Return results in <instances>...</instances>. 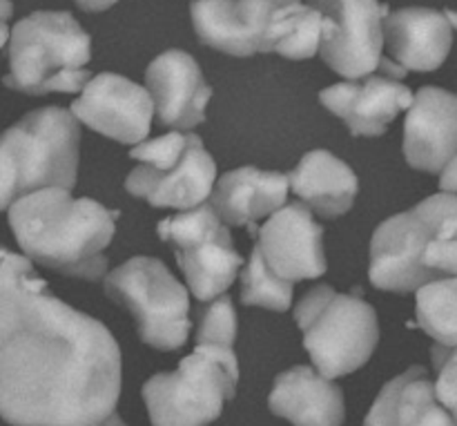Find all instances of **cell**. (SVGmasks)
Instances as JSON below:
<instances>
[{
  "instance_id": "cell-3",
  "label": "cell",
  "mask_w": 457,
  "mask_h": 426,
  "mask_svg": "<svg viewBox=\"0 0 457 426\" xmlns=\"http://www.w3.org/2000/svg\"><path fill=\"white\" fill-rule=\"evenodd\" d=\"M369 275L379 290L391 293L457 277V195H433L386 219L370 241Z\"/></svg>"
},
{
  "instance_id": "cell-17",
  "label": "cell",
  "mask_w": 457,
  "mask_h": 426,
  "mask_svg": "<svg viewBox=\"0 0 457 426\" xmlns=\"http://www.w3.org/2000/svg\"><path fill=\"white\" fill-rule=\"evenodd\" d=\"M147 92L159 121L174 129H190L205 121L212 88L205 83L199 63L181 49H168L145 71Z\"/></svg>"
},
{
  "instance_id": "cell-9",
  "label": "cell",
  "mask_w": 457,
  "mask_h": 426,
  "mask_svg": "<svg viewBox=\"0 0 457 426\" xmlns=\"http://www.w3.org/2000/svg\"><path fill=\"white\" fill-rule=\"evenodd\" d=\"M138 168L125 181L129 195L156 208L192 210L212 195L217 165L196 134L170 132L129 152Z\"/></svg>"
},
{
  "instance_id": "cell-25",
  "label": "cell",
  "mask_w": 457,
  "mask_h": 426,
  "mask_svg": "<svg viewBox=\"0 0 457 426\" xmlns=\"http://www.w3.org/2000/svg\"><path fill=\"white\" fill-rule=\"evenodd\" d=\"M237 338V315L230 297H221L208 302L201 308L199 324H196V344L199 347H228L232 348Z\"/></svg>"
},
{
  "instance_id": "cell-1",
  "label": "cell",
  "mask_w": 457,
  "mask_h": 426,
  "mask_svg": "<svg viewBox=\"0 0 457 426\" xmlns=\"http://www.w3.org/2000/svg\"><path fill=\"white\" fill-rule=\"evenodd\" d=\"M120 348L94 317L52 295L0 246V418L12 426H96L116 413Z\"/></svg>"
},
{
  "instance_id": "cell-11",
  "label": "cell",
  "mask_w": 457,
  "mask_h": 426,
  "mask_svg": "<svg viewBox=\"0 0 457 426\" xmlns=\"http://www.w3.org/2000/svg\"><path fill=\"white\" fill-rule=\"evenodd\" d=\"M156 230L161 239L174 244V257L199 302L221 297L244 266V257L235 250L230 232L212 205L183 210L163 219Z\"/></svg>"
},
{
  "instance_id": "cell-8",
  "label": "cell",
  "mask_w": 457,
  "mask_h": 426,
  "mask_svg": "<svg viewBox=\"0 0 457 426\" xmlns=\"http://www.w3.org/2000/svg\"><path fill=\"white\" fill-rule=\"evenodd\" d=\"M239 364L228 347H199L174 373H159L143 387L152 426H208L235 397Z\"/></svg>"
},
{
  "instance_id": "cell-26",
  "label": "cell",
  "mask_w": 457,
  "mask_h": 426,
  "mask_svg": "<svg viewBox=\"0 0 457 426\" xmlns=\"http://www.w3.org/2000/svg\"><path fill=\"white\" fill-rule=\"evenodd\" d=\"M433 366H436L437 400L455 415L457 420V347H433Z\"/></svg>"
},
{
  "instance_id": "cell-10",
  "label": "cell",
  "mask_w": 457,
  "mask_h": 426,
  "mask_svg": "<svg viewBox=\"0 0 457 426\" xmlns=\"http://www.w3.org/2000/svg\"><path fill=\"white\" fill-rule=\"evenodd\" d=\"M105 293L128 308L138 335L159 351H177L192 330L190 297L163 262L134 257L105 277Z\"/></svg>"
},
{
  "instance_id": "cell-5",
  "label": "cell",
  "mask_w": 457,
  "mask_h": 426,
  "mask_svg": "<svg viewBox=\"0 0 457 426\" xmlns=\"http://www.w3.org/2000/svg\"><path fill=\"white\" fill-rule=\"evenodd\" d=\"M79 119L40 107L0 134V210L45 188L71 190L79 172Z\"/></svg>"
},
{
  "instance_id": "cell-6",
  "label": "cell",
  "mask_w": 457,
  "mask_h": 426,
  "mask_svg": "<svg viewBox=\"0 0 457 426\" xmlns=\"http://www.w3.org/2000/svg\"><path fill=\"white\" fill-rule=\"evenodd\" d=\"M89 58L92 40L70 12H34L13 25L3 83L31 96L83 92Z\"/></svg>"
},
{
  "instance_id": "cell-2",
  "label": "cell",
  "mask_w": 457,
  "mask_h": 426,
  "mask_svg": "<svg viewBox=\"0 0 457 426\" xmlns=\"http://www.w3.org/2000/svg\"><path fill=\"white\" fill-rule=\"evenodd\" d=\"M116 217V210L62 188L31 192L9 208V226L29 262L89 281L105 275Z\"/></svg>"
},
{
  "instance_id": "cell-27",
  "label": "cell",
  "mask_w": 457,
  "mask_h": 426,
  "mask_svg": "<svg viewBox=\"0 0 457 426\" xmlns=\"http://www.w3.org/2000/svg\"><path fill=\"white\" fill-rule=\"evenodd\" d=\"M440 188L442 192H451V195H457V156L442 170L440 177Z\"/></svg>"
},
{
  "instance_id": "cell-31",
  "label": "cell",
  "mask_w": 457,
  "mask_h": 426,
  "mask_svg": "<svg viewBox=\"0 0 457 426\" xmlns=\"http://www.w3.org/2000/svg\"><path fill=\"white\" fill-rule=\"evenodd\" d=\"M446 16H449L451 25H453V29L457 31V12H451V9H446Z\"/></svg>"
},
{
  "instance_id": "cell-14",
  "label": "cell",
  "mask_w": 457,
  "mask_h": 426,
  "mask_svg": "<svg viewBox=\"0 0 457 426\" xmlns=\"http://www.w3.org/2000/svg\"><path fill=\"white\" fill-rule=\"evenodd\" d=\"M259 250L286 281L317 280L326 272L321 228L306 204H288L257 228Z\"/></svg>"
},
{
  "instance_id": "cell-28",
  "label": "cell",
  "mask_w": 457,
  "mask_h": 426,
  "mask_svg": "<svg viewBox=\"0 0 457 426\" xmlns=\"http://www.w3.org/2000/svg\"><path fill=\"white\" fill-rule=\"evenodd\" d=\"M12 13H13V4L9 3V0H0V49H3V45L7 43V38L12 36V31H9L7 27Z\"/></svg>"
},
{
  "instance_id": "cell-30",
  "label": "cell",
  "mask_w": 457,
  "mask_h": 426,
  "mask_svg": "<svg viewBox=\"0 0 457 426\" xmlns=\"http://www.w3.org/2000/svg\"><path fill=\"white\" fill-rule=\"evenodd\" d=\"M96 426H125V422H123V420H120L119 413H114V415H112V418H107L105 422H101V424H96Z\"/></svg>"
},
{
  "instance_id": "cell-12",
  "label": "cell",
  "mask_w": 457,
  "mask_h": 426,
  "mask_svg": "<svg viewBox=\"0 0 457 426\" xmlns=\"http://www.w3.org/2000/svg\"><path fill=\"white\" fill-rule=\"evenodd\" d=\"M308 4L324 16L320 54L337 74L360 80L379 70L388 4L378 0H308Z\"/></svg>"
},
{
  "instance_id": "cell-13",
  "label": "cell",
  "mask_w": 457,
  "mask_h": 426,
  "mask_svg": "<svg viewBox=\"0 0 457 426\" xmlns=\"http://www.w3.org/2000/svg\"><path fill=\"white\" fill-rule=\"evenodd\" d=\"M71 114L119 143H143L150 134L154 101L150 92L119 74H98L71 103Z\"/></svg>"
},
{
  "instance_id": "cell-24",
  "label": "cell",
  "mask_w": 457,
  "mask_h": 426,
  "mask_svg": "<svg viewBox=\"0 0 457 426\" xmlns=\"http://www.w3.org/2000/svg\"><path fill=\"white\" fill-rule=\"evenodd\" d=\"M241 299L245 306H263L268 311H286L293 302V281L277 275L254 246L248 266L241 272Z\"/></svg>"
},
{
  "instance_id": "cell-15",
  "label": "cell",
  "mask_w": 457,
  "mask_h": 426,
  "mask_svg": "<svg viewBox=\"0 0 457 426\" xmlns=\"http://www.w3.org/2000/svg\"><path fill=\"white\" fill-rule=\"evenodd\" d=\"M413 98L411 89L386 71L330 85L320 94L321 105L339 116L355 137H382L402 110H411Z\"/></svg>"
},
{
  "instance_id": "cell-23",
  "label": "cell",
  "mask_w": 457,
  "mask_h": 426,
  "mask_svg": "<svg viewBox=\"0 0 457 426\" xmlns=\"http://www.w3.org/2000/svg\"><path fill=\"white\" fill-rule=\"evenodd\" d=\"M420 329L436 339L437 347H457V277L437 280L418 290L415 306Z\"/></svg>"
},
{
  "instance_id": "cell-21",
  "label": "cell",
  "mask_w": 457,
  "mask_h": 426,
  "mask_svg": "<svg viewBox=\"0 0 457 426\" xmlns=\"http://www.w3.org/2000/svg\"><path fill=\"white\" fill-rule=\"evenodd\" d=\"M364 426H457V420L437 400L431 375L413 366L382 388Z\"/></svg>"
},
{
  "instance_id": "cell-18",
  "label": "cell",
  "mask_w": 457,
  "mask_h": 426,
  "mask_svg": "<svg viewBox=\"0 0 457 426\" xmlns=\"http://www.w3.org/2000/svg\"><path fill=\"white\" fill-rule=\"evenodd\" d=\"M453 25L446 12L404 7L384 18L388 58L406 71H433L446 61L453 45Z\"/></svg>"
},
{
  "instance_id": "cell-16",
  "label": "cell",
  "mask_w": 457,
  "mask_h": 426,
  "mask_svg": "<svg viewBox=\"0 0 457 426\" xmlns=\"http://www.w3.org/2000/svg\"><path fill=\"white\" fill-rule=\"evenodd\" d=\"M404 156L411 168L442 172L457 156V94L422 88L404 121Z\"/></svg>"
},
{
  "instance_id": "cell-22",
  "label": "cell",
  "mask_w": 457,
  "mask_h": 426,
  "mask_svg": "<svg viewBox=\"0 0 457 426\" xmlns=\"http://www.w3.org/2000/svg\"><path fill=\"white\" fill-rule=\"evenodd\" d=\"M295 195L324 217L348 213L357 196V177L328 150H312L288 174Z\"/></svg>"
},
{
  "instance_id": "cell-20",
  "label": "cell",
  "mask_w": 457,
  "mask_h": 426,
  "mask_svg": "<svg viewBox=\"0 0 457 426\" xmlns=\"http://www.w3.org/2000/svg\"><path fill=\"white\" fill-rule=\"evenodd\" d=\"M288 186V174L239 168L219 179L210 205L226 226L250 228L257 219L270 217L284 208Z\"/></svg>"
},
{
  "instance_id": "cell-4",
  "label": "cell",
  "mask_w": 457,
  "mask_h": 426,
  "mask_svg": "<svg viewBox=\"0 0 457 426\" xmlns=\"http://www.w3.org/2000/svg\"><path fill=\"white\" fill-rule=\"evenodd\" d=\"M190 13L201 43L230 56L302 61L321 47L324 16L302 0H192Z\"/></svg>"
},
{
  "instance_id": "cell-7",
  "label": "cell",
  "mask_w": 457,
  "mask_h": 426,
  "mask_svg": "<svg viewBox=\"0 0 457 426\" xmlns=\"http://www.w3.org/2000/svg\"><path fill=\"white\" fill-rule=\"evenodd\" d=\"M295 320L303 330V347L312 364L328 380L355 373L378 347L373 308L357 295L335 293L330 286L308 290L295 308Z\"/></svg>"
},
{
  "instance_id": "cell-19",
  "label": "cell",
  "mask_w": 457,
  "mask_h": 426,
  "mask_svg": "<svg viewBox=\"0 0 457 426\" xmlns=\"http://www.w3.org/2000/svg\"><path fill=\"white\" fill-rule=\"evenodd\" d=\"M268 406L295 426H342L344 396L337 384L308 366H295L275 380Z\"/></svg>"
},
{
  "instance_id": "cell-29",
  "label": "cell",
  "mask_w": 457,
  "mask_h": 426,
  "mask_svg": "<svg viewBox=\"0 0 457 426\" xmlns=\"http://www.w3.org/2000/svg\"><path fill=\"white\" fill-rule=\"evenodd\" d=\"M119 0H76V4H79L83 12H105V9H110L112 4H116Z\"/></svg>"
}]
</instances>
